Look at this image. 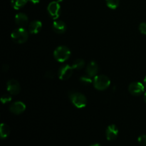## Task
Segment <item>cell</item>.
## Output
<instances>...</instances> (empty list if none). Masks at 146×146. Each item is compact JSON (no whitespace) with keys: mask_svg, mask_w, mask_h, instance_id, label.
I'll list each match as a JSON object with an SVG mask.
<instances>
[{"mask_svg":"<svg viewBox=\"0 0 146 146\" xmlns=\"http://www.w3.org/2000/svg\"><path fill=\"white\" fill-rule=\"evenodd\" d=\"M107 7L111 9H115L119 6L120 0H106Z\"/></svg>","mask_w":146,"mask_h":146,"instance_id":"d6986e66","label":"cell"},{"mask_svg":"<svg viewBox=\"0 0 146 146\" xmlns=\"http://www.w3.org/2000/svg\"><path fill=\"white\" fill-rule=\"evenodd\" d=\"M92 77L88 76V74H86V75H83L80 77L79 80H80V82L82 84L84 85H90L91 84H92L94 80H92Z\"/></svg>","mask_w":146,"mask_h":146,"instance_id":"ac0fdd59","label":"cell"},{"mask_svg":"<svg viewBox=\"0 0 146 146\" xmlns=\"http://www.w3.org/2000/svg\"><path fill=\"white\" fill-rule=\"evenodd\" d=\"M52 29L56 34H62L66 31V24L61 20H56L52 24Z\"/></svg>","mask_w":146,"mask_h":146,"instance_id":"7c38bea8","label":"cell"},{"mask_svg":"<svg viewBox=\"0 0 146 146\" xmlns=\"http://www.w3.org/2000/svg\"><path fill=\"white\" fill-rule=\"evenodd\" d=\"M71 56V50L66 46H59L54 51V57L57 61L63 63L68 60Z\"/></svg>","mask_w":146,"mask_h":146,"instance_id":"7a4b0ae2","label":"cell"},{"mask_svg":"<svg viewBox=\"0 0 146 146\" xmlns=\"http://www.w3.org/2000/svg\"><path fill=\"white\" fill-rule=\"evenodd\" d=\"M9 69V66L7 65V64H4L2 66V70L4 71V72H6V71H8Z\"/></svg>","mask_w":146,"mask_h":146,"instance_id":"cb8c5ba5","label":"cell"},{"mask_svg":"<svg viewBox=\"0 0 146 146\" xmlns=\"http://www.w3.org/2000/svg\"><path fill=\"white\" fill-rule=\"evenodd\" d=\"M90 146H101V145L98 143H96V144H93V145H91Z\"/></svg>","mask_w":146,"mask_h":146,"instance_id":"4316f807","label":"cell"},{"mask_svg":"<svg viewBox=\"0 0 146 146\" xmlns=\"http://www.w3.org/2000/svg\"><path fill=\"white\" fill-rule=\"evenodd\" d=\"M55 76V74L53 71H47L45 74V77L46 78H48V79H53Z\"/></svg>","mask_w":146,"mask_h":146,"instance_id":"603a6c76","label":"cell"},{"mask_svg":"<svg viewBox=\"0 0 146 146\" xmlns=\"http://www.w3.org/2000/svg\"><path fill=\"white\" fill-rule=\"evenodd\" d=\"M139 31H141V34L146 35V23L143 22L141 23L139 25Z\"/></svg>","mask_w":146,"mask_h":146,"instance_id":"7402d4cb","label":"cell"},{"mask_svg":"<svg viewBox=\"0 0 146 146\" xmlns=\"http://www.w3.org/2000/svg\"><path fill=\"white\" fill-rule=\"evenodd\" d=\"M118 135V129L114 124L108 125L106 131V136L108 141H114Z\"/></svg>","mask_w":146,"mask_h":146,"instance_id":"30bf717a","label":"cell"},{"mask_svg":"<svg viewBox=\"0 0 146 146\" xmlns=\"http://www.w3.org/2000/svg\"><path fill=\"white\" fill-rule=\"evenodd\" d=\"M11 38L17 44H23L27 41L29 38V33L23 27H19L11 32Z\"/></svg>","mask_w":146,"mask_h":146,"instance_id":"277c9868","label":"cell"},{"mask_svg":"<svg viewBox=\"0 0 146 146\" xmlns=\"http://www.w3.org/2000/svg\"><path fill=\"white\" fill-rule=\"evenodd\" d=\"M73 71H74V68H72L71 66L68 65V64L61 66L58 71V78L63 81L69 79L72 76Z\"/></svg>","mask_w":146,"mask_h":146,"instance_id":"5b68a950","label":"cell"},{"mask_svg":"<svg viewBox=\"0 0 146 146\" xmlns=\"http://www.w3.org/2000/svg\"><path fill=\"white\" fill-rule=\"evenodd\" d=\"M93 84L96 89L98 91H104L109 87L111 84V80L106 75L103 74L97 75L94 77Z\"/></svg>","mask_w":146,"mask_h":146,"instance_id":"3957f363","label":"cell"},{"mask_svg":"<svg viewBox=\"0 0 146 146\" xmlns=\"http://www.w3.org/2000/svg\"><path fill=\"white\" fill-rule=\"evenodd\" d=\"M68 97L71 103L78 108H83L87 104V98L83 94L71 91L68 93Z\"/></svg>","mask_w":146,"mask_h":146,"instance_id":"6da1fadb","label":"cell"},{"mask_svg":"<svg viewBox=\"0 0 146 146\" xmlns=\"http://www.w3.org/2000/svg\"><path fill=\"white\" fill-rule=\"evenodd\" d=\"M144 85H145V88H146V76L145 77V78H144Z\"/></svg>","mask_w":146,"mask_h":146,"instance_id":"83f0119b","label":"cell"},{"mask_svg":"<svg viewBox=\"0 0 146 146\" xmlns=\"http://www.w3.org/2000/svg\"><path fill=\"white\" fill-rule=\"evenodd\" d=\"M27 0H11V4L14 9H20L26 5Z\"/></svg>","mask_w":146,"mask_h":146,"instance_id":"e0dca14e","label":"cell"},{"mask_svg":"<svg viewBox=\"0 0 146 146\" xmlns=\"http://www.w3.org/2000/svg\"><path fill=\"white\" fill-rule=\"evenodd\" d=\"M26 110V105L24 103L20 101L13 102L9 106V111L15 115H19L24 112Z\"/></svg>","mask_w":146,"mask_h":146,"instance_id":"9c48e42d","label":"cell"},{"mask_svg":"<svg viewBox=\"0 0 146 146\" xmlns=\"http://www.w3.org/2000/svg\"><path fill=\"white\" fill-rule=\"evenodd\" d=\"M86 74L91 77H95L98 72V65L95 61H90L86 68Z\"/></svg>","mask_w":146,"mask_h":146,"instance_id":"8fae6325","label":"cell"},{"mask_svg":"<svg viewBox=\"0 0 146 146\" xmlns=\"http://www.w3.org/2000/svg\"><path fill=\"white\" fill-rule=\"evenodd\" d=\"M15 22L19 27L24 28L29 23L28 17L24 13H18L15 16Z\"/></svg>","mask_w":146,"mask_h":146,"instance_id":"4fadbf2b","label":"cell"},{"mask_svg":"<svg viewBox=\"0 0 146 146\" xmlns=\"http://www.w3.org/2000/svg\"><path fill=\"white\" fill-rule=\"evenodd\" d=\"M12 98L11 96V94H4L1 97V101L3 104H7V103L10 102L11 101Z\"/></svg>","mask_w":146,"mask_h":146,"instance_id":"ffe728a7","label":"cell"},{"mask_svg":"<svg viewBox=\"0 0 146 146\" xmlns=\"http://www.w3.org/2000/svg\"><path fill=\"white\" fill-rule=\"evenodd\" d=\"M72 68L75 70H80L82 69L85 66V61L82 58H76L74 60V62L72 63L71 65Z\"/></svg>","mask_w":146,"mask_h":146,"instance_id":"2e32d148","label":"cell"},{"mask_svg":"<svg viewBox=\"0 0 146 146\" xmlns=\"http://www.w3.org/2000/svg\"><path fill=\"white\" fill-rule=\"evenodd\" d=\"M10 128L5 123H1L0 126V136L1 139H5L9 135Z\"/></svg>","mask_w":146,"mask_h":146,"instance_id":"9a60e30c","label":"cell"},{"mask_svg":"<svg viewBox=\"0 0 146 146\" xmlns=\"http://www.w3.org/2000/svg\"><path fill=\"white\" fill-rule=\"evenodd\" d=\"M143 99H144V101H145V102L146 103V92H145V94H144Z\"/></svg>","mask_w":146,"mask_h":146,"instance_id":"484cf974","label":"cell"},{"mask_svg":"<svg viewBox=\"0 0 146 146\" xmlns=\"http://www.w3.org/2000/svg\"><path fill=\"white\" fill-rule=\"evenodd\" d=\"M42 23L38 20H34L29 24V31L31 34H36L39 32L42 28Z\"/></svg>","mask_w":146,"mask_h":146,"instance_id":"5bb4252c","label":"cell"},{"mask_svg":"<svg viewBox=\"0 0 146 146\" xmlns=\"http://www.w3.org/2000/svg\"><path fill=\"white\" fill-rule=\"evenodd\" d=\"M7 89L11 95H17L21 91V86L17 80L11 79L7 83Z\"/></svg>","mask_w":146,"mask_h":146,"instance_id":"ba28073f","label":"cell"},{"mask_svg":"<svg viewBox=\"0 0 146 146\" xmlns=\"http://www.w3.org/2000/svg\"><path fill=\"white\" fill-rule=\"evenodd\" d=\"M138 141L142 146H146V135H141L138 137Z\"/></svg>","mask_w":146,"mask_h":146,"instance_id":"44dd1931","label":"cell"},{"mask_svg":"<svg viewBox=\"0 0 146 146\" xmlns=\"http://www.w3.org/2000/svg\"><path fill=\"white\" fill-rule=\"evenodd\" d=\"M47 11L50 17H52L54 19H58L61 12V7L58 1H51V3H49L47 7Z\"/></svg>","mask_w":146,"mask_h":146,"instance_id":"52a82bcc","label":"cell"},{"mask_svg":"<svg viewBox=\"0 0 146 146\" xmlns=\"http://www.w3.org/2000/svg\"><path fill=\"white\" fill-rule=\"evenodd\" d=\"M27 1H31V2L33 3L34 4H38V2H39L40 0H27Z\"/></svg>","mask_w":146,"mask_h":146,"instance_id":"d4e9b609","label":"cell"},{"mask_svg":"<svg viewBox=\"0 0 146 146\" xmlns=\"http://www.w3.org/2000/svg\"><path fill=\"white\" fill-rule=\"evenodd\" d=\"M56 1H58V2H61V1H63V0H56Z\"/></svg>","mask_w":146,"mask_h":146,"instance_id":"f1b7e54d","label":"cell"},{"mask_svg":"<svg viewBox=\"0 0 146 146\" xmlns=\"http://www.w3.org/2000/svg\"><path fill=\"white\" fill-rule=\"evenodd\" d=\"M145 85L142 83L135 81L130 84L128 86V91L130 94H132L133 96H141L145 91Z\"/></svg>","mask_w":146,"mask_h":146,"instance_id":"8992f818","label":"cell"}]
</instances>
